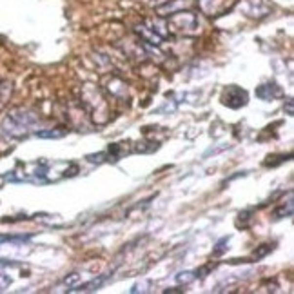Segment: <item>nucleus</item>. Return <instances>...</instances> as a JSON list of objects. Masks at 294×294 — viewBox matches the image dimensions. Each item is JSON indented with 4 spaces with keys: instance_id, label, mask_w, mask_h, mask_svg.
Segmentation results:
<instances>
[{
    "instance_id": "1",
    "label": "nucleus",
    "mask_w": 294,
    "mask_h": 294,
    "mask_svg": "<svg viewBox=\"0 0 294 294\" xmlns=\"http://www.w3.org/2000/svg\"><path fill=\"white\" fill-rule=\"evenodd\" d=\"M35 124H37V116L33 113L24 109H15L4 118L0 129H2V134H6L9 138H20L29 133Z\"/></svg>"
},
{
    "instance_id": "2",
    "label": "nucleus",
    "mask_w": 294,
    "mask_h": 294,
    "mask_svg": "<svg viewBox=\"0 0 294 294\" xmlns=\"http://www.w3.org/2000/svg\"><path fill=\"white\" fill-rule=\"evenodd\" d=\"M198 17L189 9L169 15V20H167V33L171 31L174 35H194L198 31Z\"/></svg>"
},
{
    "instance_id": "3",
    "label": "nucleus",
    "mask_w": 294,
    "mask_h": 294,
    "mask_svg": "<svg viewBox=\"0 0 294 294\" xmlns=\"http://www.w3.org/2000/svg\"><path fill=\"white\" fill-rule=\"evenodd\" d=\"M247 102H249V95L240 85H227L222 93V104L231 109L243 107V105H247Z\"/></svg>"
},
{
    "instance_id": "4",
    "label": "nucleus",
    "mask_w": 294,
    "mask_h": 294,
    "mask_svg": "<svg viewBox=\"0 0 294 294\" xmlns=\"http://www.w3.org/2000/svg\"><path fill=\"white\" fill-rule=\"evenodd\" d=\"M189 6H191V0H169V2L156 7V15L158 17H169L176 11H184V7Z\"/></svg>"
},
{
    "instance_id": "5",
    "label": "nucleus",
    "mask_w": 294,
    "mask_h": 294,
    "mask_svg": "<svg viewBox=\"0 0 294 294\" xmlns=\"http://www.w3.org/2000/svg\"><path fill=\"white\" fill-rule=\"evenodd\" d=\"M136 33L140 35L142 42L151 44V45H154V47H158V45L162 44V40H164V37H160L151 26H138L136 27Z\"/></svg>"
},
{
    "instance_id": "6",
    "label": "nucleus",
    "mask_w": 294,
    "mask_h": 294,
    "mask_svg": "<svg viewBox=\"0 0 294 294\" xmlns=\"http://www.w3.org/2000/svg\"><path fill=\"white\" fill-rule=\"evenodd\" d=\"M256 95L260 96L262 100H273L274 96L281 95V89L276 84H265V85H260V87L256 89Z\"/></svg>"
},
{
    "instance_id": "7",
    "label": "nucleus",
    "mask_w": 294,
    "mask_h": 294,
    "mask_svg": "<svg viewBox=\"0 0 294 294\" xmlns=\"http://www.w3.org/2000/svg\"><path fill=\"white\" fill-rule=\"evenodd\" d=\"M109 274L111 273H105V274L98 276V278H95V280H91L89 283H85L84 287H78V289H73V291H84V293H91V291H96V289H100L104 285V281L107 280Z\"/></svg>"
},
{
    "instance_id": "8",
    "label": "nucleus",
    "mask_w": 294,
    "mask_h": 294,
    "mask_svg": "<svg viewBox=\"0 0 294 294\" xmlns=\"http://www.w3.org/2000/svg\"><path fill=\"white\" fill-rule=\"evenodd\" d=\"M227 243H229V236H224L222 240H218L216 247L212 249V256H222L227 251Z\"/></svg>"
},
{
    "instance_id": "9",
    "label": "nucleus",
    "mask_w": 294,
    "mask_h": 294,
    "mask_svg": "<svg viewBox=\"0 0 294 294\" xmlns=\"http://www.w3.org/2000/svg\"><path fill=\"white\" fill-rule=\"evenodd\" d=\"M37 136L39 138H62L64 131H53V129H49V131H37Z\"/></svg>"
},
{
    "instance_id": "10",
    "label": "nucleus",
    "mask_w": 294,
    "mask_h": 294,
    "mask_svg": "<svg viewBox=\"0 0 294 294\" xmlns=\"http://www.w3.org/2000/svg\"><path fill=\"white\" fill-rule=\"evenodd\" d=\"M196 278V274L192 273V271H184V273H180L178 276H176V280L180 281V283H189V281H192Z\"/></svg>"
},
{
    "instance_id": "11",
    "label": "nucleus",
    "mask_w": 294,
    "mask_h": 294,
    "mask_svg": "<svg viewBox=\"0 0 294 294\" xmlns=\"http://www.w3.org/2000/svg\"><path fill=\"white\" fill-rule=\"evenodd\" d=\"M271 249H273V247H271L269 243H263V245H260V247H258V251H254V258H256V260H260V258H263L265 254H269V252H271Z\"/></svg>"
},
{
    "instance_id": "12",
    "label": "nucleus",
    "mask_w": 294,
    "mask_h": 294,
    "mask_svg": "<svg viewBox=\"0 0 294 294\" xmlns=\"http://www.w3.org/2000/svg\"><path fill=\"white\" fill-rule=\"evenodd\" d=\"M78 280H80V274H77V273H73L71 276H67V278H65L64 283L67 285V287H73V285H75V283H77Z\"/></svg>"
},
{
    "instance_id": "13",
    "label": "nucleus",
    "mask_w": 294,
    "mask_h": 294,
    "mask_svg": "<svg viewBox=\"0 0 294 294\" xmlns=\"http://www.w3.org/2000/svg\"><path fill=\"white\" fill-rule=\"evenodd\" d=\"M287 115L293 116V100H287Z\"/></svg>"
},
{
    "instance_id": "14",
    "label": "nucleus",
    "mask_w": 294,
    "mask_h": 294,
    "mask_svg": "<svg viewBox=\"0 0 294 294\" xmlns=\"http://www.w3.org/2000/svg\"><path fill=\"white\" fill-rule=\"evenodd\" d=\"M166 293H184L182 289H178V287H174V289H167Z\"/></svg>"
}]
</instances>
